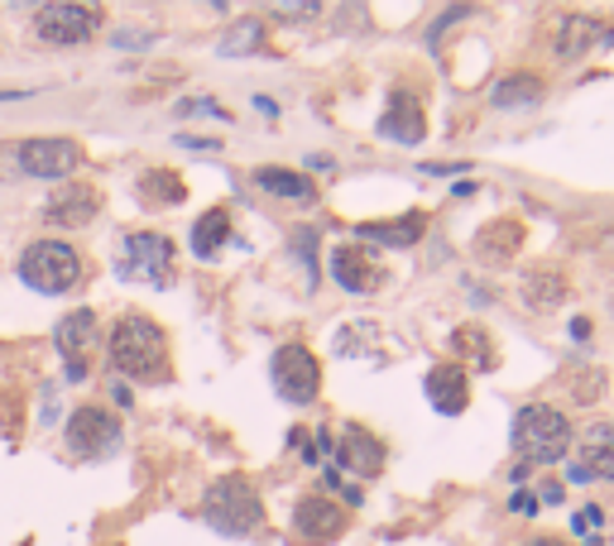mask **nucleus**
<instances>
[{
	"label": "nucleus",
	"instance_id": "7",
	"mask_svg": "<svg viewBox=\"0 0 614 546\" xmlns=\"http://www.w3.org/2000/svg\"><path fill=\"white\" fill-rule=\"evenodd\" d=\"M269 379L289 403H312L322 393V365L308 345H279L269 359Z\"/></svg>",
	"mask_w": 614,
	"mask_h": 546
},
{
	"label": "nucleus",
	"instance_id": "18",
	"mask_svg": "<svg viewBox=\"0 0 614 546\" xmlns=\"http://www.w3.org/2000/svg\"><path fill=\"white\" fill-rule=\"evenodd\" d=\"M518 292H524V308L528 312H557L561 302H567L571 283H567V274H561V269H533L524 283H518Z\"/></svg>",
	"mask_w": 614,
	"mask_h": 546
},
{
	"label": "nucleus",
	"instance_id": "13",
	"mask_svg": "<svg viewBox=\"0 0 614 546\" xmlns=\"http://www.w3.org/2000/svg\"><path fill=\"white\" fill-rule=\"evenodd\" d=\"M336 456H342V465L350 475H365V479H375L384 470V460H389V450L384 442L375 436L370 427H360V422H346L342 427V446H336Z\"/></svg>",
	"mask_w": 614,
	"mask_h": 546
},
{
	"label": "nucleus",
	"instance_id": "21",
	"mask_svg": "<svg viewBox=\"0 0 614 546\" xmlns=\"http://www.w3.org/2000/svg\"><path fill=\"white\" fill-rule=\"evenodd\" d=\"M427 231V216L423 211H403L399 221H365L360 225V239H380V245H417Z\"/></svg>",
	"mask_w": 614,
	"mask_h": 546
},
{
	"label": "nucleus",
	"instance_id": "17",
	"mask_svg": "<svg viewBox=\"0 0 614 546\" xmlns=\"http://www.w3.org/2000/svg\"><path fill=\"white\" fill-rule=\"evenodd\" d=\"M423 389H427V398H433V408L442 412V417H461L466 403H470V383H466L461 365H437Z\"/></svg>",
	"mask_w": 614,
	"mask_h": 546
},
{
	"label": "nucleus",
	"instance_id": "2",
	"mask_svg": "<svg viewBox=\"0 0 614 546\" xmlns=\"http://www.w3.org/2000/svg\"><path fill=\"white\" fill-rule=\"evenodd\" d=\"M202 517L221 532V537H250V532H259V523H265V503H259L250 479L231 475V479H216V484L206 489Z\"/></svg>",
	"mask_w": 614,
	"mask_h": 546
},
{
	"label": "nucleus",
	"instance_id": "3",
	"mask_svg": "<svg viewBox=\"0 0 614 546\" xmlns=\"http://www.w3.org/2000/svg\"><path fill=\"white\" fill-rule=\"evenodd\" d=\"M20 278L44 298H58V292H72L82 283V255L68 239H34L20 255Z\"/></svg>",
	"mask_w": 614,
	"mask_h": 546
},
{
	"label": "nucleus",
	"instance_id": "12",
	"mask_svg": "<svg viewBox=\"0 0 614 546\" xmlns=\"http://www.w3.org/2000/svg\"><path fill=\"white\" fill-rule=\"evenodd\" d=\"M293 527H298V537H303L308 546H326V542H336L346 532V509L342 503H332V499H322V494H312V499H303L293 509Z\"/></svg>",
	"mask_w": 614,
	"mask_h": 546
},
{
	"label": "nucleus",
	"instance_id": "30",
	"mask_svg": "<svg viewBox=\"0 0 614 546\" xmlns=\"http://www.w3.org/2000/svg\"><path fill=\"white\" fill-rule=\"evenodd\" d=\"M115 44H121V48H145L149 38L145 34H115Z\"/></svg>",
	"mask_w": 614,
	"mask_h": 546
},
{
	"label": "nucleus",
	"instance_id": "31",
	"mask_svg": "<svg viewBox=\"0 0 614 546\" xmlns=\"http://www.w3.org/2000/svg\"><path fill=\"white\" fill-rule=\"evenodd\" d=\"M571 336L585 341V336H591V322H585V316H577V322H571Z\"/></svg>",
	"mask_w": 614,
	"mask_h": 546
},
{
	"label": "nucleus",
	"instance_id": "24",
	"mask_svg": "<svg viewBox=\"0 0 614 546\" xmlns=\"http://www.w3.org/2000/svg\"><path fill=\"white\" fill-rule=\"evenodd\" d=\"M231 239V211L212 207L206 216H198V225H192V255L198 259H212L221 245Z\"/></svg>",
	"mask_w": 614,
	"mask_h": 546
},
{
	"label": "nucleus",
	"instance_id": "26",
	"mask_svg": "<svg viewBox=\"0 0 614 546\" xmlns=\"http://www.w3.org/2000/svg\"><path fill=\"white\" fill-rule=\"evenodd\" d=\"M139 192L149 197V202H164V207H174L188 197V188L178 182V172H168V168H149L145 178H139Z\"/></svg>",
	"mask_w": 614,
	"mask_h": 546
},
{
	"label": "nucleus",
	"instance_id": "33",
	"mask_svg": "<svg viewBox=\"0 0 614 546\" xmlns=\"http://www.w3.org/2000/svg\"><path fill=\"white\" fill-rule=\"evenodd\" d=\"M610 546H614V542H610Z\"/></svg>",
	"mask_w": 614,
	"mask_h": 546
},
{
	"label": "nucleus",
	"instance_id": "11",
	"mask_svg": "<svg viewBox=\"0 0 614 546\" xmlns=\"http://www.w3.org/2000/svg\"><path fill=\"white\" fill-rule=\"evenodd\" d=\"M97 350V312L77 308L58 322V355L68 365V379H87V355Z\"/></svg>",
	"mask_w": 614,
	"mask_h": 546
},
{
	"label": "nucleus",
	"instance_id": "4",
	"mask_svg": "<svg viewBox=\"0 0 614 546\" xmlns=\"http://www.w3.org/2000/svg\"><path fill=\"white\" fill-rule=\"evenodd\" d=\"M514 446H518V456L533 460V465L567 460V450H571V422H567V412H557V408H547V403L524 408L514 417Z\"/></svg>",
	"mask_w": 614,
	"mask_h": 546
},
{
	"label": "nucleus",
	"instance_id": "28",
	"mask_svg": "<svg viewBox=\"0 0 614 546\" xmlns=\"http://www.w3.org/2000/svg\"><path fill=\"white\" fill-rule=\"evenodd\" d=\"M600 523H605V513H600L595 503H585V509L577 513V523H571V527L581 532V542H585V546H600Z\"/></svg>",
	"mask_w": 614,
	"mask_h": 546
},
{
	"label": "nucleus",
	"instance_id": "22",
	"mask_svg": "<svg viewBox=\"0 0 614 546\" xmlns=\"http://www.w3.org/2000/svg\"><path fill=\"white\" fill-rule=\"evenodd\" d=\"M595 38H600V24L591 15H567L557 24V58L561 63H581L585 53L595 48Z\"/></svg>",
	"mask_w": 614,
	"mask_h": 546
},
{
	"label": "nucleus",
	"instance_id": "14",
	"mask_svg": "<svg viewBox=\"0 0 614 546\" xmlns=\"http://www.w3.org/2000/svg\"><path fill=\"white\" fill-rule=\"evenodd\" d=\"M332 278L342 283L346 292H356V298H365V292H375L384 283V269L375 264L370 249H360V245H342V249H332Z\"/></svg>",
	"mask_w": 614,
	"mask_h": 546
},
{
	"label": "nucleus",
	"instance_id": "8",
	"mask_svg": "<svg viewBox=\"0 0 614 546\" xmlns=\"http://www.w3.org/2000/svg\"><path fill=\"white\" fill-rule=\"evenodd\" d=\"M72 456H87V460H101L121 446V422H115L111 408H97V403H82L72 412L68 432H63Z\"/></svg>",
	"mask_w": 614,
	"mask_h": 546
},
{
	"label": "nucleus",
	"instance_id": "15",
	"mask_svg": "<svg viewBox=\"0 0 614 546\" xmlns=\"http://www.w3.org/2000/svg\"><path fill=\"white\" fill-rule=\"evenodd\" d=\"M380 135L399 140V144H423V135H427V115H423V101H417L413 91H394L389 111L380 115Z\"/></svg>",
	"mask_w": 614,
	"mask_h": 546
},
{
	"label": "nucleus",
	"instance_id": "1",
	"mask_svg": "<svg viewBox=\"0 0 614 546\" xmlns=\"http://www.w3.org/2000/svg\"><path fill=\"white\" fill-rule=\"evenodd\" d=\"M111 369L125 379H139V383H154V379H168V336L154 316H139L130 312L115 322L111 331Z\"/></svg>",
	"mask_w": 614,
	"mask_h": 546
},
{
	"label": "nucleus",
	"instance_id": "5",
	"mask_svg": "<svg viewBox=\"0 0 614 546\" xmlns=\"http://www.w3.org/2000/svg\"><path fill=\"white\" fill-rule=\"evenodd\" d=\"M174 239L159 231H135L121 239V255H115V274L125 283H149V288H168L174 283Z\"/></svg>",
	"mask_w": 614,
	"mask_h": 546
},
{
	"label": "nucleus",
	"instance_id": "23",
	"mask_svg": "<svg viewBox=\"0 0 614 546\" xmlns=\"http://www.w3.org/2000/svg\"><path fill=\"white\" fill-rule=\"evenodd\" d=\"M255 182H259V192H269V197H283V202H312L317 197V188H312V178L308 172H293V168H259L255 172Z\"/></svg>",
	"mask_w": 614,
	"mask_h": 546
},
{
	"label": "nucleus",
	"instance_id": "19",
	"mask_svg": "<svg viewBox=\"0 0 614 546\" xmlns=\"http://www.w3.org/2000/svg\"><path fill=\"white\" fill-rule=\"evenodd\" d=\"M543 77H533V73H509L500 77V82L490 87V101H494V111H524V105H538L543 101Z\"/></svg>",
	"mask_w": 614,
	"mask_h": 546
},
{
	"label": "nucleus",
	"instance_id": "20",
	"mask_svg": "<svg viewBox=\"0 0 614 546\" xmlns=\"http://www.w3.org/2000/svg\"><path fill=\"white\" fill-rule=\"evenodd\" d=\"M524 245V225L518 221H490L485 231L476 235V255L485 264H509Z\"/></svg>",
	"mask_w": 614,
	"mask_h": 546
},
{
	"label": "nucleus",
	"instance_id": "16",
	"mask_svg": "<svg viewBox=\"0 0 614 546\" xmlns=\"http://www.w3.org/2000/svg\"><path fill=\"white\" fill-rule=\"evenodd\" d=\"M97 211H101V197L91 188H82V182H68V188H58L54 202L44 207V221L63 225V231H77V225H87Z\"/></svg>",
	"mask_w": 614,
	"mask_h": 546
},
{
	"label": "nucleus",
	"instance_id": "29",
	"mask_svg": "<svg viewBox=\"0 0 614 546\" xmlns=\"http://www.w3.org/2000/svg\"><path fill=\"white\" fill-rule=\"evenodd\" d=\"M269 15H273V20H317L322 5H312V0H308V5H273Z\"/></svg>",
	"mask_w": 614,
	"mask_h": 546
},
{
	"label": "nucleus",
	"instance_id": "10",
	"mask_svg": "<svg viewBox=\"0 0 614 546\" xmlns=\"http://www.w3.org/2000/svg\"><path fill=\"white\" fill-rule=\"evenodd\" d=\"M585 479H614V417H600L577 436L571 484H585Z\"/></svg>",
	"mask_w": 614,
	"mask_h": 546
},
{
	"label": "nucleus",
	"instance_id": "27",
	"mask_svg": "<svg viewBox=\"0 0 614 546\" xmlns=\"http://www.w3.org/2000/svg\"><path fill=\"white\" fill-rule=\"evenodd\" d=\"M259 44H265V24L241 20V24H231L226 38H221V53H226V58H241V53H255Z\"/></svg>",
	"mask_w": 614,
	"mask_h": 546
},
{
	"label": "nucleus",
	"instance_id": "25",
	"mask_svg": "<svg viewBox=\"0 0 614 546\" xmlns=\"http://www.w3.org/2000/svg\"><path fill=\"white\" fill-rule=\"evenodd\" d=\"M451 345H456V355H461V369L470 365V369H490L494 365V350H490V336L480 326H461L451 336Z\"/></svg>",
	"mask_w": 614,
	"mask_h": 546
},
{
	"label": "nucleus",
	"instance_id": "32",
	"mask_svg": "<svg viewBox=\"0 0 614 546\" xmlns=\"http://www.w3.org/2000/svg\"><path fill=\"white\" fill-rule=\"evenodd\" d=\"M524 546H567V542H561V537H547V532H543V537H528Z\"/></svg>",
	"mask_w": 614,
	"mask_h": 546
},
{
	"label": "nucleus",
	"instance_id": "9",
	"mask_svg": "<svg viewBox=\"0 0 614 546\" xmlns=\"http://www.w3.org/2000/svg\"><path fill=\"white\" fill-rule=\"evenodd\" d=\"M15 164H20L24 178L58 182V178H68V172L82 164V149H77V140H68V135H38V140L20 144Z\"/></svg>",
	"mask_w": 614,
	"mask_h": 546
},
{
	"label": "nucleus",
	"instance_id": "6",
	"mask_svg": "<svg viewBox=\"0 0 614 546\" xmlns=\"http://www.w3.org/2000/svg\"><path fill=\"white\" fill-rule=\"evenodd\" d=\"M101 24L97 5H77V0H58V5H38L34 10V34L38 44H54V48H72L87 44Z\"/></svg>",
	"mask_w": 614,
	"mask_h": 546
}]
</instances>
